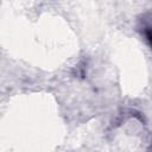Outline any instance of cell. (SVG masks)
I'll return each instance as SVG.
<instances>
[{
    "mask_svg": "<svg viewBox=\"0 0 152 152\" xmlns=\"http://www.w3.org/2000/svg\"><path fill=\"white\" fill-rule=\"evenodd\" d=\"M144 37L146 39V42L150 44V46L152 48V23H147L144 25Z\"/></svg>",
    "mask_w": 152,
    "mask_h": 152,
    "instance_id": "cell-1",
    "label": "cell"
}]
</instances>
